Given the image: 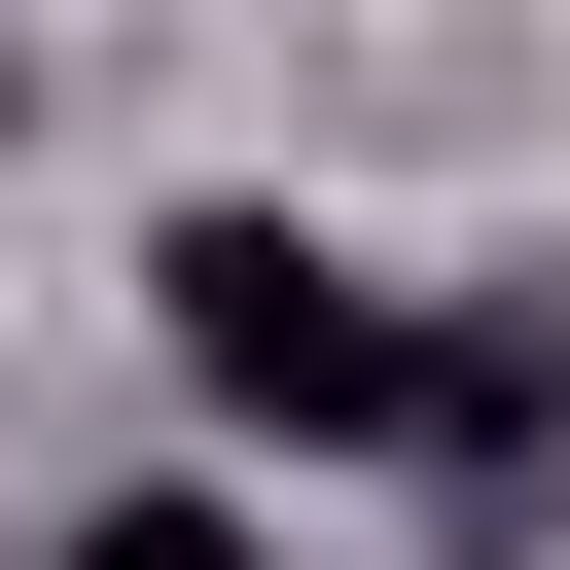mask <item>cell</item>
Wrapping results in <instances>:
<instances>
[{
	"mask_svg": "<svg viewBox=\"0 0 570 570\" xmlns=\"http://www.w3.org/2000/svg\"><path fill=\"white\" fill-rule=\"evenodd\" d=\"M0 142H36V36H0Z\"/></svg>",
	"mask_w": 570,
	"mask_h": 570,
	"instance_id": "3957f363",
	"label": "cell"
},
{
	"mask_svg": "<svg viewBox=\"0 0 570 570\" xmlns=\"http://www.w3.org/2000/svg\"><path fill=\"white\" fill-rule=\"evenodd\" d=\"M142 321H178V392H214V428H285V463H392V428H428V321H392L321 214H178V249H142Z\"/></svg>",
	"mask_w": 570,
	"mask_h": 570,
	"instance_id": "6da1fadb",
	"label": "cell"
},
{
	"mask_svg": "<svg viewBox=\"0 0 570 570\" xmlns=\"http://www.w3.org/2000/svg\"><path fill=\"white\" fill-rule=\"evenodd\" d=\"M71 570H285L249 499H71Z\"/></svg>",
	"mask_w": 570,
	"mask_h": 570,
	"instance_id": "7a4b0ae2",
	"label": "cell"
}]
</instances>
